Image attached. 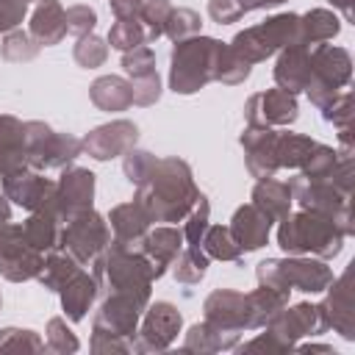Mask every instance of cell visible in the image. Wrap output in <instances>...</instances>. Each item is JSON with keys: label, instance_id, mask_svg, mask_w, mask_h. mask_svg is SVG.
Here are the masks:
<instances>
[{"label": "cell", "instance_id": "1", "mask_svg": "<svg viewBox=\"0 0 355 355\" xmlns=\"http://www.w3.org/2000/svg\"><path fill=\"white\" fill-rule=\"evenodd\" d=\"M200 189L194 183V172L189 161L178 155L155 158L147 178L136 186V202L150 216V222H183V216L197 202Z\"/></svg>", "mask_w": 355, "mask_h": 355}, {"label": "cell", "instance_id": "2", "mask_svg": "<svg viewBox=\"0 0 355 355\" xmlns=\"http://www.w3.org/2000/svg\"><path fill=\"white\" fill-rule=\"evenodd\" d=\"M344 230L313 211H297L286 214L277 225V247L286 255H316V258H336L344 250Z\"/></svg>", "mask_w": 355, "mask_h": 355}, {"label": "cell", "instance_id": "3", "mask_svg": "<svg viewBox=\"0 0 355 355\" xmlns=\"http://www.w3.org/2000/svg\"><path fill=\"white\" fill-rule=\"evenodd\" d=\"M225 42L214 36H189L172 44L169 53V89L175 94H197L216 75V61Z\"/></svg>", "mask_w": 355, "mask_h": 355}, {"label": "cell", "instance_id": "4", "mask_svg": "<svg viewBox=\"0 0 355 355\" xmlns=\"http://www.w3.org/2000/svg\"><path fill=\"white\" fill-rule=\"evenodd\" d=\"M92 275L100 283V291H136L153 297V266L141 250L108 241V247L92 261Z\"/></svg>", "mask_w": 355, "mask_h": 355}, {"label": "cell", "instance_id": "5", "mask_svg": "<svg viewBox=\"0 0 355 355\" xmlns=\"http://www.w3.org/2000/svg\"><path fill=\"white\" fill-rule=\"evenodd\" d=\"M227 44L247 64H261L277 55L283 47L300 44V14H291V11L272 14L263 22L239 31Z\"/></svg>", "mask_w": 355, "mask_h": 355}, {"label": "cell", "instance_id": "6", "mask_svg": "<svg viewBox=\"0 0 355 355\" xmlns=\"http://www.w3.org/2000/svg\"><path fill=\"white\" fill-rule=\"evenodd\" d=\"M291 186V197L294 202L302 208V211H313V214H322L327 219H333L344 236H352L355 233V222H352V191L338 186L330 178H316V180H308L302 175L291 178L288 180Z\"/></svg>", "mask_w": 355, "mask_h": 355}, {"label": "cell", "instance_id": "7", "mask_svg": "<svg viewBox=\"0 0 355 355\" xmlns=\"http://www.w3.org/2000/svg\"><path fill=\"white\" fill-rule=\"evenodd\" d=\"M352 80V58L338 44H311V80L305 94L311 105L324 108L338 92H344Z\"/></svg>", "mask_w": 355, "mask_h": 355}, {"label": "cell", "instance_id": "8", "mask_svg": "<svg viewBox=\"0 0 355 355\" xmlns=\"http://www.w3.org/2000/svg\"><path fill=\"white\" fill-rule=\"evenodd\" d=\"M25 144H28V166L36 172L64 169L75 164V158L83 153L80 139H75L72 133H58L42 119L25 122Z\"/></svg>", "mask_w": 355, "mask_h": 355}, {"label": "cell", "instance_id": "9", "mask_svg": "<svg viewBox=\"0 0 355 355\" xmlns=\"http://www.w3.org/2000/svg\"><path fill=\"white\" fill-rule=\"evenodd\" d=\"M108 241H111L108 219L94 208L78 211L69 219H64L61 236H58V247L67 250L83 266H92V261L108 247Z\"/></svg>", "mask_w": 355, "mask_h": 355}, {"label": "cell", "instance_id": "10", "mask_svg": "<svg viewBox=\"0 0 355 355\" xmlns=\"http://www.w3.org/2000/svg\"><path fill=\"white\" fill-rule=\"evenodd\" d=\"M150 300H153L150 294H136V291H105L100 308L92 316V333H105L133 341L139 319L150 305Z\"/></svg>", "mask_w": 355, "mask_h": 355}, {"label": "cell", "instance_id": "11", "mask_svg": "<svg viewBox=\"0 0 355 355\" xmlns=\"http://www.w3.org/2000/svg\"><path fill=\"white\" fill-rule=\"evenodd\" d=\"M180 330H183V313L178 311V305H172L166 300H155V302L150 300V305L144 308L139 327H136L133 352H139V355L166 352L178 341Z\"/></svg>", "mask_w": 355, "mask_h": 355}, {"label": "cell", "instance_id": "12", "mask_svg": "<svg viewBox=\"0 0 355 355\" xmlns=\"http://www.w3.org/2000/svg\"><path fill=\"white\" fill-rule=\"evenodd\" d=\"M44 263V252L28 244L19 222L0 225V277L8 283L36 280Z\"/></svg>", "mask_w": 355, "mask_h": 355}, {"label": "cell", "instance_id": "13", "mask_svg": "<svg viewBox=\"0 0 355 355\" xmlns=\"http://www.w3.org/2000/svg\"><path fill=\"white\" fill-rule=\"evenodd\" d=\"M324 297L316 302L319 319L324 330L338 333L344 341H355V311H352V263L344 275L333 277V283L322 291Z\"/></svg>", "mask_w": 355, "mask_h": 355}, {"label": "cell", "instance_id": "14", "mask_svg": "<svg viewBox=\"0 0 355 355\" xmlns=\"http://www.w3.org/2000/svg\"><path fill=\"white\" fill-rule=\"evenodd\" d=\"M300 116V103L297 94L286 89H266L255 92L244 103V122L252 128H288Z\"/></svg>", "mask_w": 355, "mask_h": 355}, {"label": "cell", "instance_id": "15", "mask_svg": "<svg viewBox=\"0 0 355 355\" xmlns=\"http://www.w3.org/2000/svg\"><path fill=\"white\" fill-rule=\"evenodd\" d=\"M277 277L283 288L288 291H302V294H322L333 283V269L327 266L324 258L316 255H286L275 258Z\"/></svg>", "mask_w": 355, "mask_h": 355}, {"label": "cell", "instance_id": "16", "mask_svg": "<svg viewBox=\"0 0 355 355\" xmlns=\"http://www.w3.org/2000/svg\"><path fill=\"white\" fill-rule=\"evenodd\" d=\"M139 144V125L130 119H111L105 125L92 128L83 139L80 147L86 155H92L94 161H111L125 155L128 150H133Z\"/></svg>", "mask_w": 355, "mask_h": 355}, {"label": "cell", "instance_id": "17", "mask_svg": "<svg viewBox=\"0 0 355 355\" xmlns=\"http://www.w3.org/2000/svg\"><path fill=\"white\" fill-rule=\"evenodd\" d=\"M0 189L14 205H19L25 211L55 208V180L44 178L36 169H19L11 175H3Z\"/></svg>", "mask_w": 355, "mask_h": 355}, {"label": "cell", "instance_id": "18", "mask_svg": "<svg viewBox=\"0 0 355 355\" xmlns=\"http://www.w3.org/2000/svg\"><path fill=\"white\" fill-rule=\"evenodd\" d=\"M122 69L133 86V105L147 108L161 100V75L155 69V53L150 44L122 53Z\"/></svg>", "mask_w": 355, "mask_h": 355}, {"label": "cell", "instance_id": "19", "mask_svg": "<svg viewBox=\"0 0 355 355\" xmlns=\"http://www.w3.org/2000/svg\"><path fill=\"white\" fill-rule=\"evenodd\" d=\"M94 186H97V178L92 169L75 166V164L61 169V178L55 180V211L61 222L78 211L94 208Z\"/></svg>", "mask_w": 355, "mask_h": 355}, {"label": "cell", "instance_id": "20", "mask_svg": "<svg viewBox=\"0 0 355 355\" xmlns=\"http://www.w3.org/2000/svg\"><path fill=\"white\" fill-rule=\"evenodd\" d=\"M239 144L244 150V166L255 180L275 178L280 172L277 161V130L275 128H252L247 125L239 136Z\"/></svg>", "mask_w": 355, "mask_h": 355}, {"label": "cell", "instance_id": "21", "mask_svg": "<svg viewBox=\"0 0 355 355\" xmlns=\"http://www.w3.org/2000/svg\"><path fill=\"white\" fill-rule=\"evenodd\" d=\"M266 330L275 333L288 349H294V344H297L300 338L324 333L322 319H319V311H316V302H294V305H286V308L266 324Z\"/></svg>", "mask_w": 355, "mask_h": 355}, {"label": "cell", "instance_id": "22", "mask_svg": "<svg viewBox=\"0 0 355 355\" xmlns=\"http://www.w3.org/2000/svg\"><path fill=\"white\" fill-rule=\"evenodd\" d=\"M202 319L219 330L244 333L247 330V308L244 294L233 288H214L202 302Z\"/></svg>", "mask_w": 355, "mask_h": 355}, {"label": "cell", "instance_id": "23", "mask_svg": "<svg viewBox=\"0 0 355 355\" xmlns=\"http://www.w3.org/2000/svg\"><path fill=\"white\" fill-rule=\"evenodd\" d=\"M139 250H141V255L150 261L153 277L158 280V277H164V275L169 272L172 261H175L178 252L183 250V233H180V227H175V225H155V227L147 230V236L141 239Z\"/></svg>", "mask_w": 355, "mask_h": 355}, {"label": "cell", "instance_id": "24", "mask_svg": "<svg viewBox=\"0 0 355 355\" xmlns=\"http://www.w3.org/2000/svg\"><path fill=\"white\" fill-rule=\"evenodd\" d=\"M272 225H275V222H272L258 205L244 202V205H239V208L233 211L227 227H230L233 239L239 241V247H241L244 252H255V250H261V247L269 244Z\"/></svg>", "mask_w": 355, "mask_h": 355}, {"label": "cell", "instance_id": "25", "mask_svg": "<svg viewBox=\"0 0 355 355\" xmlns=\"http://www.w3.org/2000/svg\"><path fill=\"white\" fill-rule=\"evenodd\" d=\"M275 83L277 89H286L291 94L305 92L311 80V44H288L277 53L275 61Z\"/></svg>", "mask_w": 355, "mask_h": 355}, {"label": "cell", "instance_id": "26", "mask_svg": "<svg viewBox=\"0 0 355 355\" xmlns=\"http://www.w3.org/2000/svg\"><path fill=\"white\" fill-rule=\"evenodd\" d=\"M105 219H108V227H111V241H119V244L133 247V250H139L141 239L147 236V230L153 225L150 216L141 211V205L136 200L114 205Z\"/></svg>", "mask_w": 355, "mask_h": 355}, {"label": "cell", "instance_id": "27", "mask_svg": "<svg viewBox=\"0 0 355 355\" xmlns=\"http://www.w3.org/2000/svg\"><path fill=\"white\" fill-rule=\"evenodd\" d=\"M28 33L39 47H53L67 36V8L61 0H36L28 22Z\"/></svg>", "mask_w": 355, "mask_h": 355}, {"label": "cell", "instance_id": "28", "mask_svg": "<svg viewBox=\"0 0 355 355\" xmlns=\"http://www.w3.org/2000/svg\"><path fill=\"white\" fill-rule=\"evenodd\" d=\"M100 297V283L94 275H89L86 269H80L75 277H69L61 291H58V300H61V311L69 322H80L86 319V313L92 311V305L97 302Z\"/></svg>", "mask_w": 355, "mask_h": 355}, {"label": "cell", "instance_id": "29", "mask_svg": "<svg viewBox=\"0 0 355 355\" xmlns=\"http://www.w3.org/2000/svg\"><path fill=\"white\" fill-rule=\"evenodd\" d=\"M19 169H31L28 144H25V122L11 114H0V178L19 172Z\"/></svg>", "mask_w": 355, "mask_h": 355}, {"label": "cell", "instance_id": "30", "mask_svg": "<svg viewBox=\"0 0 355 355\" xmlns=\"http://www.w3.org/2000/svg\"><path fill=\"white\" fill-rule=\"evenodd\" d=\"M89 100L100 111H108V114L128 111L133 105V86L122 75H100L89 86Z\"/></svg>", "mask_w": 355, "mask_h": 355}, {"label": "cell", "instance_id": "31", "mask_svg": "<svg viewBox=\"0 0 355 355\" xmlns=\"http://www.w3.org/2000/svg\"><path fill=\"white\" fill-rule=\"evenodd\" d=\"M239 336L241 333H230V330H219L214 324H208L205 319L191 324L186 330L183 347L180 352H197V355H211V352H225V349H236L239 347Z\"/></svg>", "mask_w": 355, "mask_h": 355}, {"label": "cell", "instance_id": "32", "mask_svg": "<svg viewBox=\"0 0 355 355\" xmlns=\"http://www.w3.org/2000/svg\"><path fill=\"white\" fill-rule=\"evenodd\" d=\"M286 305H288V294H283L277 288H269V286H258L255 291L244 294L247 330H263Z\"/></svg>", "mask_w": 355, "mask_h": 355}, {"label": "cell", "instance_id": "33", "mask_svg": "<svg viewBox=\"0 0 355 355\" xmlns=\"http://www.w3.org/2000/svg\"><path fill=\"white\" fill-rule=\"evenodd\" d=\"M250 202L258 205L272 222H280V219L291 211V205H294L291 186H288L286 180H275V178L255 180L252 194H250Z\"/></svg>", "mask_w": 355, "mask_h": 355}, {"label": "cell", "instance_id": "34", "mask_svg": "<svg viewBox=\"0 0 355 355\" xmlns=\"http://www.w3.org/2000/svg\"><path fill=\"white\" fill-rule=\"evenodd\" d=\"M61 216L55 208H44V211H31V216L22 222V233L28 239L31 247H36L39 252H47L53 247H58V236H61Z\"/></svg>", "mask_w": 355, "mask_h": 355}, {"label": "cell", "instance_id": "35", "mask_svg": "<svg viewBox=\"0 0 355 355\" xmlns=\"http://www.w3.org/2000/svg\"><path fill=\"white\" fill-rule=\"evenodd\" d=\"M341 33V19L333 8H311L300 14V44L330 42Z\"/></svg>", "mask_w": 355, "mask_h": 355}, {"label": "cell", "instance_id": "36", "mask_svg": "<svg viewBox=\"0 0 355 355\" xmlns=\"http://www.w3.org/2000/svg\"><path fill=\"white\" fill-rule=\"evenodd\" d=\"M80 269H83V263H80V261H75L67 250L53 247V250H47V252H44V263H42V272H39V277H36V280H39L47 291L58 294V291H61V286H64L69 277H75Z\"/></svg>", "mask_w": 355, "mask_h": 355}, {"label": "cell", "instance_id": "37", "mask_svg": "<svg viewBox=\"0 0 355 355\" xmlns=\"http://www.w3.org/2000/svg\"><path fill=\"white\" fill-rule=\"evenodd\" d=\"M200 247L211 261H230L233 263V261H241V255H244V250L239 247V241L233 239L227 225H208Z\"/></svg>", "mask_w": 355, "mask_h": 355}, {"label": "cell", "instance_id": "38", "mask_svg": "<svg viewBox=\"0 0 355 355\" xmlns=\"http://www.w3.org/2000/svg\"><path fill=\"white\" fill-rule=\"evenodd\" d=\"M211 266V258L202 252V247H191V244H183V250L178 252V258L172 261V277L183 286H194L205 277Z\"/></svg>", "mask_w": 355, "mask_h": 355}, {"label": "cell", "instance_id": "39", "mask_svg": "<svg viewBox=\"0 0 355 355\" xmlns=\"http://www.w3.org/2000/svg\"><path fill=\"white\" fill-rule=\"evenodd\" d=\"M313 139L311 136H302V133H288V130H277V161H280V169H300L308 158V153L313 150Z\"/></svg>", "mask_w": 355, "mask_h": 355}, {"label": "cell", "instance_id": "40", "mask_svg": "<svg viewBox=\"0 0 355 355\" xmlns=\"http://www.w3.org/2000/svg\"><path fill=\"white\" fill-rule=\"evenodd\" d=\"M105 42H108V47H114L119 53H128V50H133L139 44H150L147 42V31L139 22V17H116V22L111 25Z\"/></svg>", "mask_w": 355, "mask_h": 355}, {"label": "cell", "instance_id": "41", "mask_svg": "<svg viewBox=\"0 0 355 355\" xmlns=\"http://www.w3.org/2000/svg\"><path fill=\"white\" fill-rule=\"evenodd\" d=\"M0 55L6 61H11V64H25V61H33L39 55V44H36V39L28 31L14 28V31L3 33V39H0Z\"/></svg>", "mask_w": 355, "mask_h": 355}, {"label": "cell", "instance_id": "42", "mask_svg": "<svg viewBox=\"0 0 355 355\" xmlns=\"http://www.w3.org/2000/svg\"><path fill=\"white\" fill-rule=\"evenodd\" d=\"M338 161H341V153L336 150V147H330V144H313V150L308 153V158H305V164L297 169L302 178H308V180H316V178H330L333 172H336V166H338Z\"/></svg>", "mask_w": 355, "mask_h": 355}, {"label": "cell", "instance_id": "43", "mask_svg": "<svg viewBox=\"0 0 355 355\" xmlns=\"http://www.w3.org/2000/svg\"><path fill=\"white\" fill-rule=\"evenodd\" d=\"M202 31V17L194 11V8H186V6H172L169 17H166V25H164V36L172 39V42H183L189 36H197Z\"/></svg>", "mask_w": 355, "mask_h": 355}, {"label": "cell", "instance_id": "44", "mask_svg": "<svg viewBox=\"0 0 355 355\" xmlns=\"http://www.w3.org/2000/svg\"><path fill=\"white\" fill-rule=\"evenodd\" d=\"M44 349L47 352H55V355H72V352L80 349V341H78V336L72 333V327L67 324L64 316L47 319V327H44Z\"/></svg>", "mask_w": 355, "mask_h": 355}, {"label": "cell", "instance_id": "45", "mask_svg": "<svg viewBox=\"0 0 355 355\" xmlns=\"http://www.w3.org/2000/svg\"><path fill=\"white\" fill-rule=\"evenodd\" d=\"M250 72H252V64H247L241 55H236V53L230 50V44L225 42V47H222V53H219V61H216V75H214V80L222 83V86H239V83H244V80L250 78Z\"/></svg>", "mask_w": 355, "mask_h": 355}, {"label": "cell", "instance_id": "46", "mask_svg": "<svg viewBox=\"0 0 355 355\" xmlns=\"http://www.w3.org/2000/svg\"><path fill=\"white\" fill-rule=\"evenodd\" d=\"M208 225H211V202H208V197L200 191L197 202H194L191 211L183 216V227H180V233H183V244L200 247L202 233L208 230Z\"/></svg>", "mask_w": 355, "mask_h": 355}, {"label": "cell", "instance_id": "47", "mask_svg": "<svg viewBox=\"0 0 355 355\" xmlns=\"http://www.w3.org/2000/svg\"><path fill=\"white\" fill-rule=\"evenodd\" d=\"M72 58L83 69H97V67H103L108 61V42L103 36H97V33H86V36H80L75 42Z\"/></svg>", "mask_w": 355, "mask_h": 355}, {"label": "cell", "instance_id": "48", "mask_svg": "<svg viewBox=\"0 0 355 355\" xmlns=\"http://www.w3.org/2000/svg\"><path fill=\"white\" fill-rule=\"evenodd\" d=\"M169 11H172V3H169V0H144V3L139 6L136 17H139V22H141L144 31H147V42H150V44L164 36V25H166Z\"/></svg>", "mask_w": 355, "mask_h": 355}, {"label": "cell", "instance_id": "49", "mask_svg": "<svg viewBox=\"0 0 355 355\" xmlns=\"http://www.w3.org/2000/svg\"><path fill=\"white\" fill-rule=\"evenodd\" d=\"M0 352H47L44 338L28 327H3L0 330Z\"/></svg>", "mask_w": 355, "mask_h": 355}, {"label": "cell", "instance_id": "50", "mask_svg": "<svg viewBox=\"0 0 355 355\" xmlns=\"http://www.w3.org/2000/svg\"><path fill=\"white\" fill-rule=\"evenodd\" d=\"M319 111H322V119L330 122L333 128H349V125H352V116H355L352 92H349V89L338 92V94H336L324 108H319Z\"/></svg>", "mask_w": 355, "mask_h": 355}, {"label": "cell", "instance_id": "51", "mask_svg": "<svg viewBox=\"0 0 355 355\" xmlns=\"http://www.w3.org/2000/svg\"><path fill=\"white\" fill-rule=\"evenodd\" d=\"M94 28H97V11L92 6L75 3V6L67 8V33L69 36L80 39L86 33H94Z\"/></svg>", "mask_w": 355, "mask_h": 355}, {"label": "cell", "instance_id": "52", "mask_svg": "<svg viewBox=\"0 0 355 355\" xmlns=\"http://www.w3.org/2000/svg\"><path fill=\"white\" fill-rule=\"evenodd\" d=\"M153 164H155V155L147 153V150H139V147H133V150H128L122 155V172L128 178V183H133V186H139L147 178Z\"/></svg>", "mask_w": 355, "mask_h": 355}, {"label": "cell", "instance_id": "53", "mask_svg": "<svg viewBox=\"0 0 355 355\" xmlns=\"http://www.w3.org/2000/svg\"><path fill=\"white\" fill-rule=\"evenodd\" d=\"M89 349L94 355H128V352H133V341L116 338V336H105V333H92Z\"/></svg>", "mask_w": 355, "mask_h": 355}, {"label": "cell", "instance_id": "54", "mask_svg": "<svg viewBox=\"0 0 355 355\" xmlns=\"http://www.w3.org/2000/svg\"><path fill=\"white\" fill-rule=\"evenodd\" d=\"M31 0H0V33H8L22 25L28 17Z\"/></svg>", "mask_w": 355, "mask_h": 355}, {"label": "cell", "instance_id": "55", "mask_svg": "<svg viewBox=\"0 0 355 355\" xmlns=\"http://www.w3.org/2000/svg\"><path fill=\"white\" fill-rule=\"evenodd\" d=\"M208 17L216 25H233L244 17V8L239 0H208Z\"/></svg>", "mask_w": 355, "mask_h": 355}, {"label": "cell", "instance_id": "56", "mask_svg": "<svg viewBox=\"0 0 355 355\" xmlns=\"http://www.w3.org/2000/svg\"><path fill=\"white\" fill-rule=\"evenodd\" d=\"M263 330H266V327H263ZM236 349H239V352H291V349H288L275 333H269V330H266V333H258L255 338L244 341V344L236 347Z\"/></svg>", "mask_w": 355, "mask_h": 355}, {"label": "cell", "instance_id": "57", "mask_svg": "<svg viewBox=\"0 0 355 355\" xmlns=\"http://www.w3.org/2000/svg\"><path fill=\"white\" fill-rule=\"evenodd\" d=\"M141 3L144 0H108L114 17H136V11H139Z\"/></svg>", "mask_w": 355, "mask_h": 355}, {"label": "cell", "instance_id": "58", "mask_svg": "<svg viewBox=\"0 0 355 355\" xmlns=\"http://www.w3.org/2000/svg\"><path fill=\"white\" fill-rule=\"evenodd\" d=\"M239 3H241L244 14H250V11H266V8H277V6H283V3H288V0H239Z\"/></svg>", "mask_w": 355, "mask_h": 355}, {"label": "cell", "instance_id": "59", "mask_svg": "<svg viewBox=\"0 0 355 355\" xmlns=\"http://www.w3.org/2000/svg\"><path fill=\"white\" fill-rule=\"evenodd\" d=\"M333 6V11H341V17L347 22H352V0H327Z\"/></svg>", "mask_w": 355, "mask_h": 355}, {"label": "cell", "instance_id": "60", "mask_svg": "<svg viewBox=\"0 0 355 355\" xmlns=\"http://www.w3.org/2000/svg\"><path fill=\"white\" fill-rule=\"evenodd\" d=\"M294 349H300V352H327V355H336V349L330 344H294Z\"/></svg>", "mask_w": 355, "mask_h": 355}, {"label": "cell", "instance_id": "61", "mask_svg": "<svg viewBox=\"0 0 355 355\" xmlns=\"http://www.w3.org/2000/svg\"><path fill=\"white\" fill-rule=\"evenodd\" d=\"M6 222H11V200L0 189V225H6Z\"/></svg>", "mask_w": 355, "mask_h": 355}, {"label": "cell", "instance_id": "62", "mask_svg": "<svg viewBox=\"0 0 355 355\" xmlns=\"http://www.w3.org/2000/svg\"><path fill=\"white\" fill-rule=\"evenodd\" d=\"M0 308H3V297H0Z\"/></svg>", "mask_w": 355, "mask_h": 355}]
</instances>
